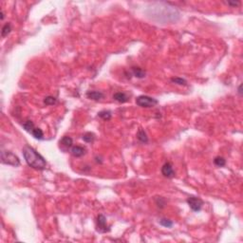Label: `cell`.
Instances as JSON below:
<instances>
[{
    "mask_svg": "<svg viewBox=\"0 0 243 243\" xmlns=\"http://www.w3.org/2000/svg\"><path fill=\"white\" fill-rule=\"evenodd\" d=\"M214 163H215L217 167H223V166H225V164H226V160L224 158H222V157H216L215 160H214Z\"/></svg>",
    "mask_w": 243,
    "mask_h": 243,
    "instance_id": "cell-18",
    "label": "cell"
},
{
    "mask_svg": "<svg viewBox=\"0 0 243 243\" xmlns=\"http://www.w3.org/2000/svg\"><path fill=\"white\" fill-rule=\"evenodd\" d=\"M56 98L53 96H47L45 100H44V103H45L47 105H53L56 104Z\"/></svg>",
    "mask_w": 243,
    "mask_h": 243,
    "instance_id": "cell-20",
    "label": "cell"
},
{
    "mask_svg": "<svg viewBox=\"0 0 243 243\" xmlns=\"http://www.w3.org/2000/svg\"><path fill=\"white\" fill-rule=\"evenodd\" d=\"M137 137H138V140L140 141L141 143H148V137H147V135H146V133H145V131L143 129L141 128L138 131Z\"/></svg>",
    "mask_w": 243,
    "mask_h": 243,
    "instance_id": "cell-12",
    "label": "cell"
},
{
    "mask_svg": "<svg viewBox=\"0 0 243 243\" xmlns=\"http://www.w3.org/2000/svg\"><path fill=\"white\" fill-rule=\"evenodd\" d=\"M156 203H157L158 207L162 208V207H164V205H165V201L163 200V198H162V197H158V198H156Z\"/></svg>",
    "mask_w": 243,
    "mask_h": 243,
    "instance_id": "cell-22",
    "label": "cell"
},
{
    "mask_svg": "<svg viewBox=\"0 0 243 243\" xmlns=\"http://www.w3.org/2000/svg\"><path fill=\"white\" fill-rule=\"evenodd\" d=\"M96 224H97V231L99 233H106L110 231L109 226L106 224V218L104 215H102V214L97 217Z\"/></svg>",
    "mask_w": 243,
    "mask_h": 243,
    "instance_id": "cell-5",
    "label": "cell"
},
{
    "mask_svg": "<svg viewBox=\"0 0 243 243\" xmlns=\"http://www.w3.org/2000/svg\"><path fill=\"white\" fill-rule=\"evenodd\" d=\"M82 138L86 143H93L95 140V135L92 132H86L84 135H83Z\"/></svg>",
    "mask_w": 243,
    "mask_h": 243,
    "instance_id": "cell-13",
    "label": "cell"
},
{
    "mask_svg": "<svg viewBox=\"0 0 243 243\" xmlns=\"http://www.w3.org/2000/svg\"><path fill=\"white\" fill-rule=\"evenodd\" d=\"M12 31V25L10 23H7V24H5V25L3 26L2 28V31H1V36L4 38V37H6L8 36V34H10V32Z\"/></svg>",
    "mask_w": 243,
    "mask_h": 243,
    "instance_id": "cell-15",
    "label": "cell"
},
{
    "mask_svg": "<svg viewBox=\"0 0 243 243\" xmlns=\"http://www.w3.org/2000/svg\"><path fill=\"white\" fill-rule=\"evenodd\" d=\"M162 174L165 178L171 179L175 176V171L171 162H165L162 167Z\"/></svg>",
    "mask_w": 243,
    "mask_h": 243,
    "instance_id": "cell-6",
    "label": "cell"
},
{
    "mask_svg": "<svg viewBox=\"0 0 243 243\" xmlns=\"http://www.w3.org/2000/svg\"><path fill=\"white\" fill-rule=\"evenodd\" d=\"M186 201L188 203V205L190 206V208L194 212H200L201 210V207L203 205V201L201 200V198L191 196V197L187 198Z\"/></svg>",
    "mask_w": 243,
    "mask_h": 243,
    "instance_id": "cell-4",
    "label": "cell"
},
{
    "mask_svg": "<svg viewBox=\"0 0 243 243\" xmlns=\"http://www.w3.org/2000/svg\"><path fill=\"white\" fill-rule=\"evenodd\" d=\"M86 97L90 100L93 101H99L104 99L105 94L101 91H97V90H91V91H87L86 92Z\"/></svg>",
    "mask_w": 243,
    "mask_h": 243,
    "instance_id": "cell-8",
    "label": "cell"
},
{
    "mask_svg": "<svg viewBox=\"0 0 243 243\" xmlns=\"http://www.w3.org/2000/svg\"><path fill=\"white\" fill-rule=\"evenodd\" d=\"M86 148L83 146H79V145H75V146L71 147V155L75 158H80L82 156H84L86 154Z\"/></svg>",
    "mask_w": 243,
    "mask_h": 243,
    "instance_id": "cell-9",
    "label": "cell"
},
{
    "mask_svg": "<svg viewBox=\"0 0 243 243\" xmlns=\"http://www.w3.org/2000/svg\"><path fill=\"white\" fill-rule=\"evenodd\" d=\"M3 19H4V12H1V20H3Z\"/></svg>",
    "mask_w": 243,
    "mask_h": 243,
    "instance_id": "cell-25",
    "label": "cell"
},
{
    "mask_svg": "<svg viewBox=\"0 0 243 243\" xmlns=\"http://www.w3.org/2000/svg\"><path fill=\"white\" fill-rule=\"evenodd\" d=\"M228 5H230V6H233V7H236V6H237V5H239L240 4V2L239 1H237V2H231V1H229L227 3Z\"/></svg>",
    "mask_w": 243,
    "mask_h": 243,
    "instance_id": "cell-23",
    "label": "cell"
},
{
    "mask_svg": "<svg viewBox=\"0 0 243 243\" xmlns=\"http://www.w3.org/2000/svg\"><path fill=\"white\" fill-rule=\"evenodd\" d=\"M113 99L115 101L119 102V103L124 104V103H126V102L129 100V97L126 95L124 92H117V93H115L113 95Z\"/></svg>",
    "mask_w": 243,
    "mask_h": 243,
    "instance_id": "cell-10",
    "label": "cell"
},
{
    "mask_svg": "<svg viewBox=\"0 0 243 243\" xmlns=\"http://www.w3.org/2000/svg\"><path fill=\"white\" fill-rule=\"evenodd\" d=\"M32 136L34 137L35 139L37 140H43L44 139V134H43V131L40 129V128H34L32 130V132H31Z\"/></svg>",
    "mask_w": 243,
    "mask_h": 243,
    "instance_id": "cell-17",
    "label": "cell"
},
{
    "mask_svg": "<svg viewBox=\"0 0 243 243\" xmlns=\"http://www.w3.org/2000/svg\"><path fill=\"white\" fill-rule=\"evenodd\" d=\"M239 93L241 95V86H239Z\"/></svg>",
    "mask_w": 243,
    "mask_h": 243,
    "instance_id": "cell-24",
    "label": "cell"
},
{
    "mask_svg": "<svg viewBox=\"0 0 243 243\" xmlns=\"http://www.w3.org/2000/svg\"><path fill=\"white\" fill-rule=\"evenodd\" d=\"M1 161L4 164L12 165V166H19L20 165V160L15 154L11 151H3L1 152Z\"/></svg>",
    "mask_w": 243,
    "mask_h": 243,
    "instance_id": "cell-3",
    "label": "cell"
},
{
    "mask_svg": "<svg viewBox=\"0 0 243 243\" xmlns=\"http://www.w3.org/2000/svg\"><path fill=\"white\" fill-rule=\"evenodd\" d=\"M23 128L25 129L26 131H28V132L31 133V132H32V130L35 128V127H34V124H33L31 121L28 120V121H26L25 123L23 124Z\"/></svg>",
    "mask_w": 243,
    "mask_h": 243,
    "instance_id": "cell-14",
    "label": "cell"
},
{
    "mask_svg": "<svg viewBox=\"0 0 243 243\" xmlns=\"http://www.w3.org/2000/svg\"><path fill=\"white\" fill-rule=\"evenodd\" d=\"M98 116L103 120L108 121L111 119V117H112V114H111V111H109V110H103L98 113Z\"/></svg>",
    "mask_w": 243,
    "mask_h": 243,
    "instance_id": "cell-16",
    "label": "cell"
},
{
    "mask_svg": "<svg viewBox=\"0 0 243 243\" xmlns=\"http://www.w3.org/2000/svg\"><path fill=\"white\" fill-rule=\"evenodd\" d=\"M132 73L135 77H137V78L139 79H143L145 77V71L143 70V69H141V67H132Z\"/></svg>",
    "mask_w": 243,
    "mask_h": 243,
    "instance_id": "cell-11",
    "label": "cell"
},
{
    "mask_svg": "<svg viewBox=\"0 0 243 243\" xmlns=\"http://www.w3.org/2000/svg\"><path fill=\"white\" fill-rule=\"evenodd\" d=\"M136 104H137V105L141 106V108H150L156 106L159 104V101L155 98H152V97H150V96L141 95V96L137 97V99H136Z\"/></svg>",
    "mask_w": 243,
    "mask_h": 243,
    "instance_id": "cell-2",
    "label": "cell"
},
{
    "mask_svg": "<svg viewBox=\"0 0 243 243\" xmlns=\"http://www.w3.org/2000/svg\"><path fill=\"white\" fill-rule=\"evenodd\" d=\"M23 156L29 166L36 170H45L47 162L43 156L30 145H25L23 148Z\"/></svg>",
    "mask_w": 243,
    "mask_h": 243,
    "instance_id": "cell-1",
    "label": "cell"
},
{
    "mask_svg": "<svg viewBox=\"0 0 243 243\" xmlns=\"http://www.w3.org/2000/svg\"><path fill=\"white\" fill-rule=\"evenodd\" d=\"M171 82L179 86H187V81L183 78H181V77H173L171 78Z\"/></svg>",
    "mask_w": 243,
    "mask_h": 243,
    "instance_id": "cell-19",
    "label": "cell"
},
{
    "mask_svg": "<svg viewBox=\"0 0 243 243\" xmlns=\"http://www.w3.org/2000/svg\"><path fill=\"white\" fill-rule=\"evenodd\" d=\"M160 224L163 227H167V228H171L173 226V221L170 220H166V218H162L161 220H160Z\"/></svg>",
    "mask_w": 243,
    "mask_h": 243,
    "instance_id": "cell-21",
    "label": "cell"
},
{
    "mask_svg": "<svg viewBox=\"0 0 243 243\" xmlns=\"http://www.w3.org/2000/svg\"><path fill=\"white\" fill-rule=\"evenodd\" d=\"M72 143H73V141H72V139L69 137V136H64V137L59 141L60 148L63 151H67V149L72 147Z\"/></svg>",
    "mask_w": 243,
    "mask_h": 243,
    "instance_id": "cell-7",
    "label": "cell"
}]
</instances>
